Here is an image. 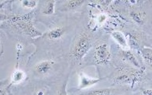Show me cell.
Instances as JSON below:
<instances>
[{"instance_id":"52a82bcc","label":"cell","mask_w":152,"mask_h":95,"mask_svg":"<svg viewBox=\"0 0 152 95\" xmlns=\"http://www.w3.org/2000/svg\"><path fill=\"white\" fill-rule=\"evenodd\" d=\"M54 11V3L53 2H49L48 5L46 6V7L44 8L43 11V14L45 15H52Z\"/></svg>"},{"instance_id":"9a60e30c","label":"cell","mask_w":152,"mask_h":95,"mask_svg":"<svg viewBox=\"0 0 152 95\" xmlns=\"http://www.w3.org/2000/svg\"><path fill=\"white\" fill-rule=\"evenodd\" d=\"M151 90H146V91H143V94H151Z\"/></svg>"},{"instance_id":"7c38bea8","label":"cell","mask_w":152,"mask_h":95,"mask_svg":"<svg viewBox=\"0 0 152 95\" xmlns=\"http://www.w3.org/2000/svg\"><path fill=\"white\" fill-rule=\"evenodd\" d=\"M142 54H143V57L145 58V59L147 60V62H148L149 63L151 62V50H143L142 51Z\"/></svg>"},{"instance_id":"30bf717a","label":"cell","mask_w":152,"mask_h":95,"mask_svg":"<svg viewBox=\"0 0 152 95\" xmlns=\"http://www.w3.org/2000/svg\"><path fill=\"white\" fill-rule=\"evenodd\" d=\"M98 82V80H89L86 79L85 78H83L81 80V87H86V86H89L90 85H93L95 82Z\"/></svg>"},{"instance_id":"6da1fadb","label":"cell","mask_w":152,"mask_h":95,"mask_svg":"<svg viewBox=\"0 0 152 95\" xmlns=\"http://www.w3.org/2000/svg\"><path fill=\"white\" fill-rule=\"evenodd\" d=\"M91 46L90 38L87 36H82L78 39L74 48V54L78 59H81L89 50Z\"/></svg>"},{"instance_id":"3957f363","label":"cell","mask_w":152,"mask_h":95,"mask_svg":"<svg viewBox=\"0 0 152 95\" xmlns=\"http://www.w3.org/2000/svg\"><path fill=\"white\" fill-rule=\"evenodd\" d=\"M51 67H52L51 62L48 61L42 62L35 66V71L39 74H47L50 70Z\"/></svg>"},{"instance_id":"5b68a950","label":"cell","mask_w":152,"mask_h":95,"mask_svg":"<svg viewBox=\"0 0 152 95\" xmlns=\"http://www.w3.org/2000/svg\"><path fill=\"white\" fill-rule=\"evenodd\" d=\"M113 37L117 40V42H118L119 44H121V46H125L126 45L125 37H124L123 34H121V33H120V32H114V33H113Z\"/></svg>"},{"instance_id":"ba28073f","label":"cell","mask_w":152,"mask_h":95,"mask_svg":"<svg viewBox=\"0 0 152 95\" xmlns=\"http://www.w3.org/2000/svg\"><path fill=\"white\" fill-rule=\"evenodd\" d=\"M123 54H124V57H125L127 60L130 61L132 63H134L135 66H138V62H137L135 58H134V56L130 51H125Z\"/></svg>"},{"instance_id":"7a4b0ae2","label":"cell","mask_w":152,"mask_h":95,"mask_svg":"<svg viewBox=\"0 0 152 95\" xmlns=\"http://www.w3.org/2000/svg\"><path fill=\"white\" fill-rule=\"evenodd\" d=\"M109 53L106 44H102L99 46L95 50V57L99 62L107 63L109 59Z\"/></svg>"},{"instance_id":"8fae6325","label":"cell","mask_w":152,"mask_h":95,"mask_svg":"<svg viewBox=\"0 0 152 95\" xmlns=\"http://www.w3.org/2000/svg\"><path fill=\"white\" fill-rule=\"evenodd\" d=\"M83 3H84L83 1H70V2H69L67 7L69 9H75L76 7L81 6Z\"/></svg>"},{"instance_id":"277c9868","label":"cell","mask_w":152,"mask_h":95,"mask_svg":"<svg viewBox=\"0 0 152 95\" xmlns=\"http://www.w3.org/2000/svg\"><path fill=\"white\" fill-rule=\"evenodd\" d=\"M64 33V29H63V28H56V29H54V30H52L47 35L50 39H56V38H60Z\"/></svg>"},{"instance_id":"4fadbf2b","label":"cell","mask_w":152,"mask_h":95,"mask_svg":"<svg viewBox=\"0 0 152 95\" xmlns=\"http://www.w3.org/2000/svg\"><path fill=\"white\" fill-rule=\"evenodd\" d=\"M22 5L24 6V7L33 8L35 7L36 2L35 1H30V0H25V1L22 2Z\"/></svg>"},{"instance_id":"8992f818","label":"cell","mask_w":152,"mask_h":95,"mask_svg":"<svg viewBox=\"0 0 152 95\" xmlns=\"http://www.w3.org/2000/svg\"><path fill=\"white\" fill-rule=\"evenodd\" d=\"M131 17L136 23H139V24H142L144 23L143 16L142 15V14L139 13V12H132L131 13Z\"/></svg>"},{"instance_id":"5bb4252c","label":"cell","mask_w":152,"mask_h":95,"mask_svg":"<svg viewBox=\"0 0 152 95\" xmlns=\"http://www.w3.org/2000/svg\"><path fill=\"white\" fill-rule=\"evenodd\" d=\"M24 78V73L21 71H16L13 75V80L14 82H20Z\"/></svg>"},{"instance_id":"9c48e42d","label":"cell","mask_w":152,"mask_h":95,"mask_svg":"<svg viewBox=\"0 0 152 95\" xmlns=\"http://www.w3.org/2000/svg\"><path fill=\"white\" fill-rule=\"evenodd\" d=\"M89 94L91 95H108L110 94V90H94L90 91Z\"/></svg>"}]
</instances>
